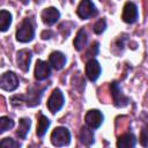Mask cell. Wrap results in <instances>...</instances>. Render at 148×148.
<instances>
[{
  "label": "cell",
  "instance_id": "83f0119b",
  "mask_svg": "<svg viewBox=\"0 0 148 148\" xmlns=\"http://www.w3.org/2000/svg\"><path fill=\"white\" fill-rule=\"evenodd\" d=\"M71 1H74V0H71Z\"/></svg>",
  "mask_w": 148,
  "mask_h": 148
},
{
  "label": "cell",
  "instance_id": "484cf974",
  "mask_svg": "<svg viewBox=\"0 0 148 148\" xmlns=\"http://www.w3.org/2000/svg\"><path fill=\"white\" fill-rule=\"evenodd\" d=\"M52 35H53V32L51 30H43L42 34H40V37L43 39H50L52 37Z\"/></svg>",
  "mask_w": 148,
  "mask_h": 148
},
{
  "label": "cell",
  "instance_id": "7a4b0ae2",
  "mask_svg": "<svg viewBox=\"0 0 148 148\" xmlns=\"http://www.w3.org/2000/svg\"><path fill=\"white\" fill-rule=\"evenodd\" d=\"M16 40L20 43H29L35 38V22L30 17L23 18L16 29Z\"/></svg>",
  "mask_w": 148,
  "mask_h": 148
},
{
  "label": "cell",
  "instance_id": "30bf717a",
  "mask_svg": "<svg viewBox=\"0 0 148 148\" xmlns=\"http://www.w3.org/2000/svg\"><path fill=\"white\" fill-rule=\"evenodd\" d=\"M31 59H32V52L29 49H22V50L17 51V53H16V64H17V67L22 72H24V73H27L29 71Z\"/></svg>",
  "mask_w": 148,
  "mask_h": 148
},
{
  "label": "cell",
  "instance_id": "603a6c76",
  "mask_svg": "<svg viewBox=\"0 0 148 148\" xmlns=\"http://www.w3.org/2000/svg\"><path fill=\"white\" fill-rule=\"evenodd\" d=\"M98 50H99V44H98V42L91 43V45L89 46L88 51H87L86 54H84V59H91V58H94V57L98 53Z\"/></svg>",
  "mask_w": 148,
  "mask_h": 148
},
{
  "label": "cell",
  "instance_id": "e0dca14e",
  "mask_svg": "<svg viewBox=\"0 0 148 148\" xmlns=\"http://www.w3.org/2000/svg\"><path fill=\"white\" fill-rule=\"evenodd\" d=\"M50 124H51L50 119H49L46 116H44L42 112H39V113H38L37 127H36V134H37L38 138H43V136L45 135L46 131H47L49 127H50Z\"/></svg>",
  "mask_w": 148,
  "mask_h": 148
},
{
  "label": "cell",
  "instance_id": "d6986e66",
  "mask_svg": "<svg viewBox=\"0 0 148 148\" xmlns=\"http://www.w3.org/2000/svg\"><path fill=\"white\" fill-rule=\"evenodd\" d=\"M30 127H31V120L30 118L28 117H23V118H20L18 120V127H17V131H16V135L24 140L30 131Z\"/></svg>",
  "mask_w": 148,
  "mask_h": 148
},
{
  "label": "cell",
  "instance_id": "9c48e42d",
  "mask_svg": "<svg viewBox=\"0 0 148 148\" xmlns=\"http://www.w3.org/2000/svg\"><path fill=\"white\" fill-rule=\"evenodd\" d=\"M103 120H104V116L103 113L97 110V109H92V110H89L86 116H84V121H86V125L89 126L90 128L92 130H97L101 127V125L103 124Z\"/></svg>",
  "mask_w": 148,
  "mask_h": 148
},
{
  "label": "cell",
  "instance_id": "cb8c5ba5",
  "mask_svg": "<svg viewBox=\"0 0 148 148\" xmlns=\"http://www.w3.org/2000/svg\"><path fill=\"white\" fill-rule=\"evenodd\" d=\"M0 147H7V148H18L21 147V143L18 141H15L12 138H5L0 141Z\"/></svg>",
  "mask_w": 148,
  "mask_h": 148
},
{
  "label": "cell",
  "instance_id": "5bb4252c",
  "mask_svg": "<svg viewBox=\"0 0 148 148\" xmlns=\"http://www.w3.org/2000/svg\"><path fill=\"white\" fill-rule=\"evenodd\" d=\"M66 61H67L66 56L60 51H53L49 56V64L56 71L62 69L65 67V65H66Z\"/></svg>",
  "mask_w": 148,
  "mask_h": 148
},
{
  "label": "cell",
  "instance_id": "277c9868",
  "mask_svg": "<svg viewBox=\"0 0 148 148\" xmlns=\"http://www.w3.org/2000/svg\"><path fill=\"white\" fill-rule=\"evenodd\" d=\"M51 143L56 147H64L71 143V132L66 127H56L51 133Z\"/></svg>",
  "mask_w": 148,
  "mask_h": 148
},
{
  "label": "cell",
  "instance_id": "8fae6325",
  "mask_svg": "<svg viewBox=\"0 0 148 148\" xmlns=\"http://www.w3.org/2000/svg\"><path fill=\"white\" fill-rule=\"evenodd\" d=\"M84 72H86V76L91 82H95V81H97V79L99 77V75L102 73V67L96 59L91 58L87 61L86 67H84Z\"/></svg>",
  "mask_w": 148,
  "mask_h": 148
},
{
  "label": "cell",
  "instance_id": "ffe728a7",
  "mask_svg": "<svg viewBox=\"0 0 148 148\" xmlns=\"http://www.w3.org/2000/svg\"><path fill=\"white\" fill-rule=\"evenodd\" d=\"M12 21H13L12 14L6 9H1L0 10V31L1 32L7 31L12 24Z\"/></svg>",
  "mask_w": 148,
  "mask_h": 148
},
{
  "label": "cell",
  "instance_id": "6da1fadb",
  "mask_svg": "<svg viewBox=\"0 0 148 148\" xmlns=\"http://www.w3.org/2000/svg\"><path fill=\"white\" fill-rule=\"evenodd\" d=\"M45 89H46V87H39L38 84L31 86V87H29L27 94L12 96L9 98L10 104L13 106H20L22 103H24L29 108L37 106L40 104V99H42V96H43V92Z\"/></svg>",
  "mask_w": 148,
  "mask_h": 148
},
{
  "label": "cell",
  "instance_id": "2e32d148",
  "mask_svg": "<svg viewBox=\"0 0 148 148\" xmlns=\"http://www.w3.org/2000/svg\"><path fill=\"white\" fill-rule=\"evenodd\" d=\"M136 145V138L133 133H125L117 140L116 146L118 148H133Z\"/></svg>",
  "mask_w": 148,
  "mask_h": 148
},
{
  "label": "cell",
  "instance_id": "4fadbf2b",
  "mask_svg": "<svg viewBox=\"0 0 148 148\" xmlns=\"http://www.w3.org/2000/svg\"><path fill=\"white\" fill-rule=\"evenodd\" d=\"M40 18L44 24L51 27V25L56 24L58 22V20L60 18V12L56 7H47L42 10Z\"/></svg>",
  "mask_w": 148,
  "mask_h": 148
},
{
  "label": "cell",
  "instance_id": "4316f807",
  "mask_svg": "<svg viewBox=\"0 0 148 148\" xmlns=\"http://www.w3.org/2000/svg\"><path fill=\"white\" fill-rule=\"evenodd\" d=\"M20 1H21V2L23 3V5H27V3L29 2V0H20Z\"/></svg>",
  "mask_w": 148,
  "mask_h": 148
},
{
  "label": "cell",
  "instance_id": "ac0fdd59",
  "mask_svg": "<svg viewBox=\"0 0 148 148\" xmlns=\"http://www.w3.org/2000/svg\"><path fill=\"white\" fill-rule=\"evenodd\" d=\"M88 43V35H87V31L86 29L81 28L77 32H76V36L73 40V45H74V49L76 51H82L86 45Z\"/></svg>",
  "mask_w": 148,
  "mask_h": 148
},
{
  "label": "cell",
  "instance_id": "9a60e30c",
  "mask_svg": "<svg viewBox=\"0 0 148 148\" xmlns=\"http://www.w3.org/2000/svg\"><path fill=\"white\" fill-rule=\"evenodd\" d=\"M79 139L82 145L90 147L95 142V135H94L92 128H90L89 126H82L79 133Z\"/></svg>",
  "mask_w": 148,
  "mask_h": 148
},
{
  "label": "cell",
  "instance_id": "3957f363",
  "mask_svg": "<svg viewBox=\"0 0 148 148\" xmlns=\"http://www.w3.org/2000/svg\"><path fill=\"white\" fill-rule=\"evenodd\" d=\"M110 92L112 103L116 108H125L130 104V98L121 91V88L117 81H112L110 83Z\"/></svg>",
  "mask_w": 148,
  "mask_h": 148
},
{
  "label": "cell",
  "instance_id": "ba28073f",
  "mask_svg": "<svg viewBox=\"0 0 148 148\" xmlns=\"http://www.w3.org/2000/svg\"><path fill=\"white\" fill-rule=\"evenodd\" d=\"M139 17V12H138V7L134 2L132 1H127L125 5H124V8H123V13H121V18L125 23H128V24H133L136 22Z\"/></svg>",
  "mask_w": 148,
  "mask_h": 148
},
{
  "label": "cell",
  "instance_id": "44dd1931",
  "mask_svg": "<svg viewBox=\"0 0 148 148\" xmlns=\"http://www.w3.org/2000/svg\"><path fill=\"white\" fill-rule=\"evenodd\" d=\"M14 127V120L9 117H0V134L5 133L6 131H9Z\"/></svg>",
  "mask_w": 148,
  "mask_h": 148
},
{
  "label": "cell",
  "instance_id": "8992f818",
  "mask_svg": "<svg viewBox=\"0 0 148 148\" xmlns=\"http://www.w3.org/2000/svg\"><path fill=\"white\" fill-rule=\"evenodd\" d=\"M64 104H65V96H64L62 91L59 88L53 89V91L51 92V95L46 102L49 111L54 114L58 111H60V109L64 106Z\"/></svg>",
  "mask_w": 148,
  "mask_h": 148
},
{
  "label": "cell",
  "instance_id": "d4e9b609",
  "mask_svg": "<svg viewBox=\"0 0 148 148\" xmlns=\"http://www.w3.org/2000/svg\"><path fill=\"white\" fill-rule=\"evenodd\" d=\"M140 142L143 147H147L148 146V139H147V128L143 127L142 131H141V134H140Z\"/></svg>",
  "mask_w": 148,
  "mask_h": 148
},
{
  "label": "cell",
  "instance_id": "7402d4cb",
  "mask_svg": "<svg viewBox=\"0 0 148 148\" xmlns=\"http://www.w3.org/2000/svg\"><path fill=\"white\" fill-rule=\"evenodd\" d=\"M106 29V21L105 18H99L95 22V24L92 25V31L96 34V35H101L105 31Z\"/></svg>",
  "mask_w": 148,
  "mask_h": 148
},
{
  "label": "cell",
  "instance_id": "5b68a950",
  "mask_svg": "<svg viewBox=\"0 0 148 148\" xmlns=\"http://www.w3.org/2000/svg\"><path fill=\"white\" fill-rule=\"evenodd\" d=\"M98 14V10L91 0H81L76 8V15L81 20H89L95 17Z\"/></svg>",
  "mask_w": 148,
  "mask_h": 148
},
{
  "label": "cell",
  "instance_id": "52a82bcc",
  "mask_svg": "<svg viewBox=\"0 0 148 148\" xmlns=\"http://www.w3.org/2000/svg\"><path fill=\"white\" fill-rule=\"evenodd\" d=\"M20 80L13 71H7L0 75V88L6 91H14L17 89Z\"/></svg>",
  "mask_w": 148,
  "mask_h": 148
},
{
  "label": "cell",
  "instance_id": "7c38bea8",
  "mask_svg": "<svg viewBox=\"0 0 148 148\" xmlns=\"http://www.w3.org/2000/svg\"><path fill=\"white\" fill-rule=\"evenodd\" d=\"M51 75V66L49 62L38 59L36 61L35 65V72H34V76L37 81H44L46 79H49Z\"/></svg>",
  "mask_w": 148,
  "mask_h": 148
}]
</instances>
